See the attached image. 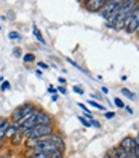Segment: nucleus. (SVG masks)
I'll return each mask as SVG.
<instances>
[{
	"label": "nucleus",
	"instance_id": "nucleus-20",
	"mask_svg": "<svg viewBox=\"0 0 139 158\" xmlns=\"http://www.w3.org/2000/svg\"><path fill=\"white\" fill-rule=\"evenodd\" d=\"M13 56L21 58V50H19V48H15V50H13Z\"/></svg>",
	"mask_w": 139,
	"mask_h": 158
},
{
	"label": "nucleus",
	"instance_id": "nucleus-19",
	"mask_svg": "<svg viewBox=\"0 0 139 158\" xmlns=\"http://www.w3.org/2000/svg\"><path fill=\"white\" fill-rule=\"evenodd\" d=\"M8 37H10L11 40H18V39H19V34H18V32H15V31H11L10 34H8Z\"/></svg>",
	"mask_w": 139,
	"mask_h": 158
},
{
	"label": "nucleus",
	"instance_id": "nucleus-4",
	"mask_svg": "<svg viewBox=\"0 0 139 158\" xmlns=\"http://www.w3.org/2000/svg\"><path fill=\"white\" fill-rule=\"evenodd\" d=\"M53 131H54L53 125H35L31 131L26 133V137H27V139H35V141H39V139L53 136V134H54Z\"/></svg>",
	"mask_w": 139,
	"mask_h": 158
},
{
	"label": "nucleus",
	"instance_id": "nucleus-17",
	"mask_svg": "<svg viewBox=\"0 0 139 158\" xmlns=\"http://www.w3.org/2000/svg\"><path fill=\"white\" fill-rule=\"evenodd\" d=\"M78 122H82L83 126H88V128L91 126V122H90L88 118H85V117H78Z\"/></svg>",
	"mask_w": 139,
	"mask_h": 158
},
{
	"label": "nucleus",
	"instance_id": "nucleus-29",
	"mask_svg": "<svg viewBox=\"0 0 139 158\" xmlns=\"http://www.w3.org/2000/svg\"><path fill=\"white\" fill-rule=\"evenodd\" d=\"M35 75H37V77H42V70L37 69V70H35Z\"/></svg>",
	"mask_w": 139,
	"mask_h": 158
},
{
	"label": "nucleus",
	"instance_id": "nucleus-27",
	"mask_svg": "<svg viewBox=\"0 0 139 158\" xmlns=\"http://www.w3.org/2000/svg\"><path fill=\"white\" fill-rule=\"evenodd\" d=\"M48 91L50 93H56V88H54V86H48Z\"/></svg>",
	"mask_w": 139,
	"mask_h": 158
},
{
	"label": "nucleus",
	"instance_id": "nucleus-10",
	"mask_svg": "<svg viewBox=\"0 0 139 158\" xmlns=\"http://www.w3.org/2000/svg\"><path fill=\"white\" fill-rule=\"evenodd\" d=\"M51 137H53L54 144H56V147L59 148L61 152H64V148H66V144H64V139H62V137H61L59 134H53Z\"/></svg>",
	"mask_w": 139,
	"mask_h": 158
},
{
	"label": "nucleus",
	"instance_id": "nucleus-7",
	"mask_svg": "<svg viewBox=\"0 0 139 158\" xmlns=\"http://www.w3.org/2000/svg\"><path fill=\"white\" fill-rule=\"evenodd\" d=\"M35 123L37 125H53V117L45 112V110H39L35 112Z\"/></svg>",
	"mask_w": 139,
	"mask_h": 158
},
{
	"label": "nucleus",
	"instance_id": "nucleus-5",
	"mask_svg": "<svg viewBox=\"0 0 139 158\" xmlns=\"http://www.w3.org/2000/svg\"><path fill=\"white\" fill-rule=\"evenodd\" d=\"M137 29H139V3H137V6H134V10L128 15L125 26H123V31L126 34L137 32Z\"/></svg>",
	"mask_w": 139,
	"mask_h": 158
},
{
	"label": "nucleus",
	"instance_id": "nucleus-3",
	"mask_svg": "<svg viewBox=\"0 0 139 158\" xmlns=\"http://www.w3.org/2000/svg\"><path fill=\"white\" fill-rule=\"evenodd\" d=\"M137 3H139V2H136V0H128V2H123V3H122V8H120V11H118L115 21H114V29H115V31L123 29L128 15L134 10V6H137Z\"/></svg>",
	"mask_w": 139,
	"mask_h": 158
},
{
	"label": "nucleus",
	"instance_id": "nucleus-33",
	"mask_svg": "<svg viewBox=\"0 0 139 158\" xmlns=\"http://www.w3.org/2000/svg\"><path fill=\"white\" fill-rule=\"evenodd\" d=\"M0 158H11L10 155H0Z\"/></svg>",
	"mask_w": 139,
	"mask_h": 158
},
{
	"label": "nucleus",
	"instance_id": "nucleus-35",
	"mask_svg": "<svg viewBox=\"0 0 139 158\" xmlns=\"http://www.w3.org/2000/svg\"><path fill=\"white\" fill-rule=\"evenodd\" d=\"M128 158H134V156H133V155H128Z\"/></svg>",
	"mask_w": 139,
	"mask_h": 158
},
{
	"label": "nucleus",
	"instance_id": "nucleus-22",
	"mask_svg": "<svg viewBox=\"0 0 139 158\" xmlns=\"http://www.w3.org/2000/svg\"><path fill=\"white\" fill-rule=\"evenodd\" d=\"M58 91L61 93V94H64V96H66V93H67V91H66V86H59V88H58Z\"/></svg>",
	"mask_w": 139,
	"mask_h": 158
},
{
	"label": "nucleus",
	"instance_id": "nucleus-28",
	"mask_svg": "<svg viewBox=\"0 0 139 158\" xmlns=\"http://www.w3.org/2000/svg\"><path fill=\"white\" fill-rule=\"evenodd\" d=\"M58 81H59V83H62V85H66V80H64L62 77H59V78H58Z\"/></svg>",
	"mask_w": 139,
	"mask_h": 158
},
{
	"label": "nucleus",
	"instance_id": "nucleus-23",
	"mask_svg": "<svg viewBox=\"0 0 139 158\" xmlns=\"http://www.w3.org/2000/svg\"><path fill=\"white\" fill-rule=\"evenodd\" d=\"M10 88V81H3V85H2V89L5 91V89H8Z\"/></svg>",
	"mask_w": 139,
	"mask_h": 158
},
{
	"label": "nucleus",
	"instance_id": "nucleus-1",
	"mask_svg": "<svg viewBox=\"0 0 139 158\" xmlns=\"http://www.w3.org/2000/svg\"><path fill=\"white\" fill-rule=\"evenodd\" d=\"M122 3H123L122 0H106L103 10L99 11L101 16L106 19L107 27H110V29H114V21L120 11V8H122Z\"/></svg>",
	"mask_w": 139,
	"mask_h": 158
},
{
	"label": "nucleus",
	"instance_id": "nucleus-11",
	"mask_svg": "<svg viewBox=\"0 0 139 158\" xmlns=\"http://www.w3.org/2000/svg\"><path fill=\"white\" fill-rule=\"evenodd\" d=\"M16 134H18V126H16V125H10V126H8V129H6L5 137L13 139V136H16Z\"/></svg>",
	"mask_w": 139,
	"mask_h": 158
},
{
	"label": "nucleus",
	"instance_id": "nucleus-36",
	"mask_svg": "<svg viewBox=\"0 0 139 158\" xmlns=\"http://www.w3.org/2000/svg\"><path fill=\"white\" fill-rule=\"evenodd\" d=\"M137 34H139V29H137Z\"/></svg>",
	"mask_w": 139,
	"mask_h": 158
},
{
	"label": "nucleus",
	"instance_id": "nucleus-21",
	"mask_svg": "<svg viewBox=\"0 0 139 158\" xmlns=\"http://www.w3.org/2000/svg\"><path fill=\"white\" fill-rule=\"evenodd\" d=\"M133 156L134 158H139V145L136 144V147H134V152H133Z\"/></svg>",
	"mask_w": 139,
	"mask_h": 158
},
{
	"label": "nucleus",
	"instance_id": "nucleus-6",
	"mask_svg": "<svg viewBox=\"0 0 139 158\" xmlns=\"http://www.w3.org/2000/svg\"><path fill=\"white\" fill-rule=\"evenodd\" d=\"M118 147H120V148H123V150H125L128 155H133L134 147H136V139L131 137V136H126V137H123L122 141H120Z\"/></svg>",
	"mask_w": 139,
	"mask_h": 158
},
{
	"label": "nucleus",
	"instance_id": "nucleus-26",
	"mask_svg": "<svg viewBox=\"0 0 139 158\" xmlns=\"http://www.w3.org/2000/svg\"><path fill=\"white\" fill-rule=\"evenodd\" d=\"M114 115H115L114 112H107L106 114V118H114Z\"/></svg>",
	"mask_w": 139,
	"mask_h": 158
},
{
	"label": "nucleus",
	"instance_id": "nucleus-32",
	"mask_svg": "<svg viewBox=\"0 0 139 158\" xmlns=\"http://www.w3.org/2000/svg\"><path fill=\"white\" fill-rule=\"evenodd\" d=\"M51 99H53V101H58V94H56V93H54V94L51 96Z\"/></svg>",
	"mask_w": 139,
	"mask_h": 158
},
{
	"label": "nucleus",
	"instance_id": "nucleus-18",
	"mask_svg": "<svg viewBox=\"0 0 139 158\" xmlns=\"http://www.w3.org/2000/svg\"><path fill=\"white\" fill-rule=\"evenodd\" d=\"M114 104H115L117 107H120V109H122V107H125L123 101H122V99H118V98H115V99H114Z\"/></svg>",
	"mask_w": 139,
	"mask_h": 158
},
{
	"label": "nucleus",
	"instance_id": "nucleus-34",
	"mask_svg": "<svg viewBox=\"0 0 139 158\" xmlns=\"http://www.w3.org/2000/svg\"><path fill=\"white\" fill-rule=\"evenodd\" d=\"M103 158H112V156H110V155H109V153H106V155H104V156H103Z\"/></svg>",
	"mask_w": 139,
	"mask_h": 158
},
{
	"label": "nucleus",
	"instance_id": "nucleus-2",
	"mask_svg": "<svg viewBox=\"0 0 139 158\" xmlns=\"http://www.w3.org/2000/svg\"><path fill=\"white\" fill-rule=\"evenodd\" d=\"M37 112V107L32 104V102H26V104L19 106V107H16L13 110V114H11V122L13 125L16 126H19L23 122H26L29 117H32L34 114Z\"/></svg>",
	"mask_w": 139,
	"mask_h": 158
},
{
	"label": "nucleus",
	"instance_id": "nucleus-24",
	"mask_svg": "<svg viewBox=\"0 0 139 158\" xmlns=\"http://www.w3.org/2000/svg\"><path fill=\"white\" fill-rule=\"evenodd\" d=\"M74 91H75V93H78V94H83V89H82L80 86H74Z\"/></svg>",
	"mask_w": 139,
	"mask_h": 158
},
{
	"label": "nucleus",
	"instance_id": "nucleus-9",
	"mask_svg": "<svg viewBox=\"0 0 139 158\" xmlns=\"http://www.w3.org/2000/svg\"><path fill=\"white\" fill-rule=\"evenodd\" d=\"M8 126H10V120L0 118V141H3V137H5V134H6Z\"/></svg>",
	"mask_w": 139,
	"mask_h": 158
},
{
	"label": "nucleus",
	"instance_id": "nucleus-25",
	"mask_svg": "<svg viewBox=\"0 0 139 158\" xmlns=\"http://www.w3.org/2000/svg\"><path fill=\"white\" fill-rule=\"evenodd\" d=\"M39 67H42V69H48V64H45V62H39Z\"/></svg>",
	"mask_w": 139,
	"mask_h": 158
},
{
	"label": "nucleus",
	"instance_id": "nucleus-14",
	"mask_svg": "<svg viewBox=\"0 0 139 158\" xmlns=\"http://www.w3.org/2000/svg\"><path fill=\"white\" fill-rule=\"evenodd\" d=\"M77 106L83 110V112H85V115H86V118H88V120H93V115H91V112H90V109H86V106L83 104V102H78Z\"/></svg>",
	"mask_w": 139,
	"mask_h": 158
},
{
	"label": "nucleus",
	"instance_id": "nucleus-16",
	"mask_svg": "<svg viewBox=\"0 0 139 158\" xmlns=\"http://www.w3.org/2000/svg\"><path fill=\"white\" fill-rule=\"evenodd\" d=\"M88 104H90L91 107H95V109H98V110H104V109H106L104 106H101V104H98L96 101H88Z\"/></svg>",
	"mask_w": 139,
	"mask_h": 158
},
{
	"label": "nucleus",
	"instance_id": "nucleus-15",
	"mask_svg": "<svg viewBox=\"0 0 139 158\" xmlns=\"http://www.w3.org/2000/svg\"><path fill=\"white\" fill-rule=\"evenodd\" d=\"M122 94H123V96H126L128 99H131V101H134V99H136V96L133 94V91H129V89H126V88H122Z\"/></svg>",
	"mask_w": 139,
	"mask_h": 158
},
{
	"label": "nucleus",
	"instance_id": "nucleus-13",
	"mask_svg": "<svg viewBox=\"0 0 139 158\" xmlns=\"http://www.w3.org/2000/svg\"><path fill=\"white\" fill-rule=\"evenodd\" d=\"M23 61H24L26 64L34 62V61H35V54H34V53H26L24 56H23Z\"/></svg>",
	"mask_w": 139,
	"mask_h": 158
},
{
	"label": "nucleus",
	"instance_id": "nucleus-12",
	"mask_svg": "<svg viewBox=\"0 0 139 158\" xmlns=\"http://www.w3.org/2000/svg\"><path fill=\"white\" fill-rule=\"evenodd\" d=\"M34 37H35V39L37 40H39L42 45L45 43V39H43V35H42V32L39 31V27H37V26H34Z\"/></svg>",
	"mask_w": 139,
	"mask_h": 158
},
{
	"label": "nucleus",
	"instance_id": "nucleus-30",
	"mask_svg": "<svg viewBox=\"0 0 139 158\" xmlns=\"http://www.w3.org/2000/svg\"><path fill=\"white\" fill-rule=\"evenodd\" d=\"M101 91H103V93H104V94H107V93H109V89H107L106 86H103V88H101Z\"/></svg>",
	"mask_w": 139,
	"mask_h": 158
},
{
	"label": "nucleus",
	"instance_id": "nucleus-31",
	"mask_svg": "<svg viewBox=\"0 0 139 158\" xmlns=\"http://www.w3.org/2000/svg\"><path fill=\"white\" fill-rule=\"evenodd\" d=\"M134 139H136V144L139 145V131H137V134H136V137H134Z\"/></svg>",
	"mask_w": 139,
	"mask_h": 158
},
{
	"label": "nucleus",
	"instance_id": "nucleus-8",
	"mask_svg": "<svg viewBox=\"0 0 139 158\" xmlns=\"http://www.w3.org/2000/svg\"><path fill=\"white\" fill-rule=\"evenodd\" d=\"M82 3L85 5V8H86L88 11L96 13V11H101V10H103L106 0H86V2H82Z\"/></svg>",
	"mask_w": 139,
	"mask_h": 158
}]
</instances>
